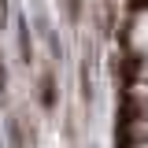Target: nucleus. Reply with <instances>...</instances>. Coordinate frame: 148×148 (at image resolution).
I'll list each match as a JSON object with an SVG mask.
<instances>
[{
    "instance_id": "nucleus-1",
    "label": "nucleus",
    "mask_w": 148,
    "mask_h": 148,
    "mask_svg": "<svg viewBox=\"0 0 148 148\" xmlns=\"http://www.w3.org/2000/svg\"><path fill=\"white\" fill-rule=\"evenodd\" d=\"M119 148H148V0H133L122 30Z\"/></svg>"
}]
</instances>
